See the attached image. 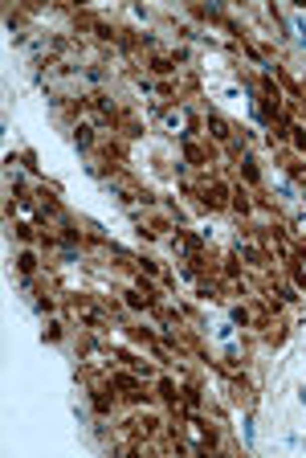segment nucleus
I'll return each mask as SVG.
<instances>
[{
    "mask_svg": "<svg viewBox=\"0 0 306 458\" xmlns=\"http://www.w3.org/2000/svg\"><path fill=\"white\" fill-rule=\"evenodd\" d=\"M241 430H245V446H253V421H249V417L241 421Z\"/></svg>",
    "mask_w": 306,
    "mask_h": 458,
    "instance_id": "obj_1",
    "label": "nucleus"
}]
</instances>
